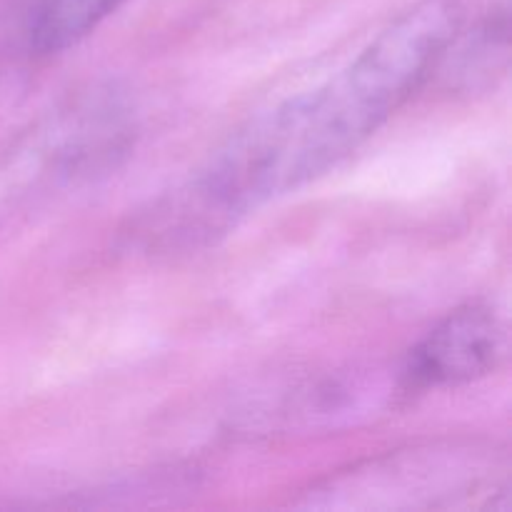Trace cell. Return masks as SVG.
I'll use <instances>...</instances> for the list:
<instances>
[{
	"label": "cell",
	"mask_w": 512,
	"mask_h": 512,
	"mask_svg": "<svg viewBox=\"0 0 512 512\" xmlns=\"http://www.w3.org/2000/svg\"><path fill=\"white\" fill-rule=\"evenodd\" d=\"M508 335L493 308L470 303L435 325L410 353L405 380L413 388H448L493 373L505 358Z\"/></svg>",
	"instance_id": "7a4b0ae2"
},
{
	"label": "cell",
	"mask_w": 512,
	"mask_h": 512,
	"mask_svg": "<svg viewBox=\"0 0 512 512\" xmlns=\"http://www.w3.org/2000/svg\"><path fill=\"white\" fill-rule=\"evenodd\" d=\"M125 0H40L28 25L30 50L53 55L93 33Z\"/></svg>",
	"instance_id": "3957f363"
},
{
	"label": "cell",
	"mask_w": 512,
	"mask_h": 512,
	"mask_svg": "<svg viewBox=\"0 0 512 512\" xmlns=\"http://www.w3.org/2000/svg\"><path fill=\"white\" fill-rule=\"evenodd\" d=\"M463 23L458 0H420L318 88L260 113L190 180L173 233H215L348 158L428 78Z\"/></svg>",
	"instance_id": "6da1fadb"
}]
</instances>
